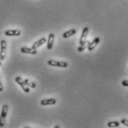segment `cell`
I'll use <instances>...</instances> for the list:
<instances>
[{
  "label": "cell",
  "mask_w": 128,
  "mask_h": 128,
  "mask_svg": "<svg viewBox=\"0 0 128 128\" xmlns=\"http://www.w3.org/2000/svg\"><path fill=\"white\" fill-rule=\"evenodd\" d=\"M99 42H100V38L99 37H96L90 43V45H89V46L88 48V51H90V52L92 51L96 47V46L99 43Z\"/></svg>",
  "instance_id": "9"
},
{
  "label": "cell",
  "mask_w": 128,
  "mask_h": 128,
  "mask_svg": "<svg viewBox=\"0 0 128 128\" xmlns=\"http://www.w3.org/2000/svg\"><path fill=\"white\" fill-rule=\"evenodd\" d=\"M4 34L8 37L12 36H19L21 34V31L19 30H8L4 32Z\"/></svg>",
  "instance_id": "11"
},
{
  "label": "cell",
  "mask_w": 128,
  "mask_h": 128,
  "mask_svg": "<svg viewBox=\"0 0 128 128\" xmlns=\"http://www.w3.org/2000/svg\"><path fill=\"white\" fill-rule=\"evenodd\" d=\"M56 103V100L55 98H50V99H44L41 101V105L42 106H50L54 105Z\"/></svg>",
  "instance_id": "6"
},
{
  "label": "cell",
  "mask_w": 128,
  "mask_h": 128,
  "mask_svg": "<svg viewBox=\"0 0 128 128\" xmlns=\"http://www.w3.org/2000/svg\"><path fill=\"white\" fill-rule=\"evenodd\" d=\"M22 53L24 54H30V55H36V49H34L32 48H28V47H22L20 49Z\"/></svg>",
  "instance_id": "5"
},
{
  "label": "cell",
  "mask_w": 128,
  "mask_h": 128,
  "mask_svg": "<svg viewBox=\"0 0 128 128\" xmlns=\"http://www.w3.org/2000/svg\"><path fill=\"white\" fill-rule=\"evenodd\" d=\"M0 46H1V49H0V57L2 61L4 60L5 58V55H6V50H7V43L6 41L2 39L0 42Z\"/></svg>",
  "instance_id": "4"
},
{
  "label": "cell",
  "mask_w": 128,
  "mask_h": 128,
  "mask_svg": "<svg viewBox=\"0 0 128 128\" xmlns=\"http://www.w3.org/2000/svg\"><path fill=\"white\" fill-rule=\"evenodd\" d=\"M121 123L123 124L124 125L128 127V120H127V119H124V118L122 119V120H121Z\"/></svg>",
  "instance_id": "16"
},
{
  "label": "cell",
  "mask_w": 128,
  "mask_h": 128,
  "mask_svg": "<svg viewBox=\"0 0 128 128\" xmlns=\"http://www.w3.org/2000/svg\"><path fill=\"white\" fill-rule=\"evenodd\" d=\"M1 65H2V60H1V57H0V66H1Z\"/></svg>",
  "instance_id": "19"
},
{
  "label": "cell",
  "mask_w": 128,
  "mask_h": 128,
  "mask_svg": "<svg viewBox=\"0 0 128 128\" xmlns=\"http://www.w3.org/2000/svg\"><path fill=\"white\" fill-rule=\"evenodd\" d=\"M8 112V106L7 104L3 105L0 115V127H3L5 124V120H6Z\"/></svg>",
  "instance_id": "1"
},
{
  "label": "cell",
  "mask_w": 128,
  "mask_h": 128,
  "mask_svg": "<svg viewBox=\"0 0 128 128\" xmlns=\"http://www.w3.org/2000/svg\"><path fill=\"white\" fill-rule=\"evenodd\" d=\"M90 43V41H87V40H86L84 42H83L82 44H81V45H80V46L78 48V51L79 52H82V51H84V49H88V46H89Z\"/></svg>",
  "instance_id": "13"
},
{
  "label": "cell",
  "mask_w": 128,
  "mask_h": 128,
  "mask_svg": "<svg viewBox=\"0 0 128 128\" xmlns=\"http://www.w3.org/2000/svg\"><path fill=\"white\" fill-rule=\"evenodd\" d=\"M48 65L51 66H55V67H60V68H66L68 66V63L65 61H56V60H49L48 61Z\"/></svg>",
  "instance_id": "2"
},
{
  "label": "cell",
  "mask_w": 128,
  "mask_h": 128,
  "mask_svg": "<svg viewBox=\"0 0 128 128\" xmlns=\"http://www.w3.org/2000/svg\"><path fill=\"white\" fill-rule=\"evenodd\" d=\"M55 127V128H59V127H58V126H57V125H56V126H55V127Z\"/></svg>",
  "instance_id": "20"
},
{
  "label": "cell",
  "mask_w": 128,
  "mask_h": 128,
  "mask_svg": "<svg viewBox=\"0 0 128 128\" xmlns=\"http://www.w3.org/2000/svg\"><path fill=\"white\" fill-rule=\"evenodd\" d=\"M2 90H3V86H2V80H1V77H0V92H2Z\"/></svg>",
  "instance_id": "18"
},
{
  "label": "cell",
  "mask_w": 128,
  "mask_h": 128,
  "mask_svg": "<svg viewBox=\"0 0 128 128\" xmlns=\"http://www.w3.org/2000/svg\"><path fill=\"white\" fill-rule=\"evenodd\" d=\"M24 81H25L26 84H27L29 87L33 88V89L36 88V83H34L33 81H31L30 80H29V79H24Z\"/></svg>",
  "instance_id": "15"
},
{
  "label": "cell",
  "mask_w": 128,
  "mask_h": 128,
  "mask_svg": "<svg viewBox=\"0 0 128 128\" xmlns=\"http://www.w3.org/2000/svg\"><path fill=\"white\" fill-rule=\"evenodd\" d=\"M47 42V39H46V38H44V37H43V38H41L40 39H38V41H36V42H34V44H33V46H32V49H37L38 47H40L41 46H42L43 44H44L45 42Z\"/></svg>",
  "instance_id": "8"
},
{
  "label": "cell",
  "mask_w": 128,
  "mask_h": 128,
  "mask_svg": "<svg viewBox=\"0 0 128 128\" xmlns=\"http://www.w3.org/2000/svg\"><path fill=\"white\" fill-rule=\"evenodd\" d=\"M76 34V29H70V30H69L68 31H65L63 34L62 37L64 38H68V37H70L71 36H73Z\"/></svg>",
  "instance_id": "12"
},
{
  "label": "cell",
  "mask_w": 128,
  "mask_h": 128,
  "mask_svg": "<svg viewBox=\"0 0 128 128\" xmlns=\"http://www.w3.org/2000/svg\"><path fill=\"white\" fill-rule=\"evenodd\" d=\"M119 125H120V123L118 121H110L108 124V127H119Z\"/></svg>",
  "instance_id": "14"
},
{
  "label": "cell",
  "mask_w": 128,
  "mask_h": 128,
  "mask_svg": "<svg viewBox=\"0 0 128 128\" xmlns=\"http://www.w3.org/2000/svg\"><path fill=\"white\" fill-rule=\"evenodd\" d=\"M88 31H89V28L88 27L84 28V29L82 31V36H81V38H80V41H79L80 45L82 44L83 42H84L87 40V37H88Z\"/></svg>",
  "instance_id": "7"
},
{
  "label": "cell",
  "mask_w": 128,
  "mask_h": 128,
  "mask_svg": "<svg viewBox=\"0 0 128 128\" xmlns=\"http://www.w3.org/2000/svg\"><path fill=\"white\" fill-rule=\"evenodd\" d=\"M54 34H50L48 36V43H47V49H51L53 48L54 42Z\"/></svg>",
  "instance_id": "10"
},
{
  "label": "cell",
  "mask_w": 128,
  "mask_h": 128,
  "mask_svg": "<svg viewBox=\"0 0 128 128\" xmlns=\"http://www.w3.org/2000/svg\"><path fill=\"white\" fill-rule=\"evenodd\" d=\"M122 84L123 87H128V80H123L122 83Z\"/></svg>",
  "instance_id": "17"
},
{
  "label": "cell",
  "mask_w": 128,
  "mask_h": 128,
  "mask_svg": "<svg viewBox=\"0 0 128 128\" xmlns=\"http://www.w3.org/2000/svg\"><path fill=\"white\" fill-rule=\"evenodd\" d=\"M15 81L18 83V85L22 87V89L23 90V91L26 93H29L30 92V89H29V87L26 84L24 80L22 79L20 77H16L15 78Z\"/></svg>",
  "instance_id": "3"
}]
</instances>
